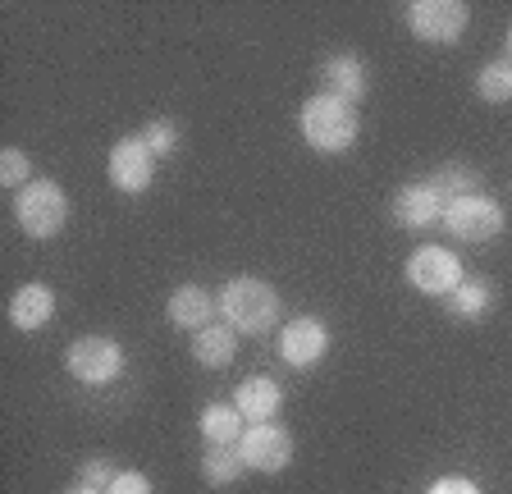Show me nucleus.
<instances>
[{
	"label": "nucleus",
	"mask_w": 512,
	"mask_h": 494,
	"mask_svg": "<svg viewBox=\"0 0 512 494\" xmlns=\"http://www.w3.org/2000/svg\"><path fill=\"white\" fill-rule=\"evenodd\" d=\"M69 494H101V490H87V485H74V490H69Z\"/></svg>",
	"instance_id": "obj_27"
},
{
	"label": "nucleus",
	"mask_w": 512,
	"mask_h": 494,
	"mask_svg": "<svg viewBox=\"0 0 512 494\" xmlns=\"http://www.w3.org/2000/svg\"><path fill=\"white\" fill-rule=\"evenodd\" d=\"M430 188H435L444 202H458V197L480 193V179H476V170H471V165L448 161V165H439V170L430 174Z\"/></svg>",
	"instance_id": "obj_18"
},
{
	"label": "nucleus",
	"mask_w": 512,
	"mask_h": 494,
	"mask_svg": "<svg viewBox=\"0 0 512 494\" xmlns=\"http://www.w3.org/2000/svg\"><path fill=\"white\" fill-rule=\"evenodd\" d=\"M215 312H220V298H211L202 284H179L170 293V302H165V316H170L174 330H192V334L215 325Z\"/></svg>",
	"instance_id": "obj_12"
},
{
	"label": "nucleus",
	"mask_w": 512,
	"mask_h": 494,
	"mask_svg": "<svg viewBox=\"0 0 512 494\" xmlns=\"http://www.w3.org/2000/svg\"><path fill=\"white\" fill-rule=\"evenodd\" d=\"M302 138H307L311 151H325V156H339L357 142V129H362V119H357V106L348 101L330 97V92H316V97L302 101Z\"/></svg>",
	"instance_id": "obj_1"
},
{
	"label": "nucleus",
	"mask_w": 512,
	"mask_h": 494,
	"mask_svg": "<svg viewBox=\"0 0 512 494\" xmlns=\"http://www.w3.org/2000/svg\"><path fill=\"white\" fill-rule=\"evenodd\" d=\"M220 316L229 330L238 334H266L279 321V293L275 284L256 280V275H238L220 289Z\"/></svg>",
	"instance_id": "obj_2"
},
{
	"label": "nucleus",
	"mask_w": 512,
	"mask_h": 494,
	"mask_svg": "<svg viewBox=\"0 0 512 494\" xmlns=\"http://www.w3.org/2000/svg\"><path fill=\"white\" fill-rule=\"evenodd\" d=\"M325 353H330V325L316 321V316H298V321L284 325V334H279V357H284L293 371L316 366Z\"/></svg>",
	"instance_id": "obj_10"
},
{
	"label": "nucleus",
	"mask_w": 512,
	"mask_h": 494,
	"mask_svg": "<svg viewBox=\"0 0 512 494\" xmlns=\"http://www.w3.org/2000/svg\"><path fill=\"white\" fill-rule=\"evenodd\" d=\"M138 138L151 147V156H156V161H170L174 151H179L183 133H179V124H174V119H151V124L138 133Z\"/></svg>",
	"instance_id": "obj_22"
},
{
	"label": "nucleus",
	"mask_w": 512,
	"mask_h": 494,
	"mask_svg": "<svg viewBox=\"0 0 512 494\" xmlns=\"http://www.w3.org/2000/svg\"><path fill=\"white\" fill-rule=\"evenodd\" d=\"M106 494H151V481L142 472H119Z\"/></svg>",
	"instance_id": "obj_25"
},
{
	"label": "nucleus",
	"mask_w": 512,
	"mask_h": 494,
	"mask_svg": "<svg viewBox=\"0 0 512 494\" xmlns=\"http://www.w3.org/2000/svg\"><path fill=\"white\" fill-rule=\"evenodd\" d=\"M490 307H494V293L485 289V284H476V280H462L458 289L448 293V312L458 316V321H485Z\"/></svg>",
	"instance_id": "obj_19"
},
{
	"label": "nucleus",
	"mask_w": 512,
	"mask_h": 494,
	"mask_svg": "<svg viewBox=\"0 0 512 494\" xmlns=\"http://www.w3.org/2000/svg\"><path fill=\"white\" fill-rule=\"evenodd\" d=\"M0 183H5V188H14V193H23V188H28V183H32L28 151H19V147L0 151Z\"/></svg>",
	"instance_id": "obj_23"
},
{
	"label": "nucleus",
	"mask_w": 512,
	"mask_h": 494,
	"mask_svg": "<svg viewBox=\"0 0 512 494\" xmlns=\"http://www.w3.org/2000/svg\"><path fill=\"white\" fill-rule=\"evenodd\" d=\"M64 366L78 385H110V380L124 376V348L106 334H83L64 348Z\"/></svg>",
	"instance_id": "obj_4"
},
{
	"label": "nucleus",
	"mask_w": 512,
	"mask_h": 494,
	"mask_svg": "<svg viewBox=\"0 0 512 494\" xmlns=\"http://www.w3.org/2000/svg\"><path fill=\"white\" fill-rule=\"evenodd\" d=\"M426 494H480V485L467 481V476H444V481H435Z\"/></svg>",
	"instance_id": "obj_26"
},
{
	"label": "nucleus",
	"mask_w": 512,
	"mask_h": 494,
	"mask_svg": "<svg viewBox=\"0 0 512 494\" xmlns=\"http://www.w3.org/2000/svg\"><path fill=\"white\" fill-rule=\"evenodd\" d=\"M444 197L430 188V179H416L407 183V188H398L394 197V220L403 229H416V234H426V229L444 225Z\"/></svg>",
	"instance_id": "obj_11"
},
{
	"label": "nucleus",
	"mask_w": 512,
	"mask_h": 494,
	"mask_svg": "<svg viewBox=\"0 0 512 494\" xmlns=\"http://www.w3.org/2000/svg\"><path fill=\"white\" fill-rule=\"evenodd\" d=\"M238 353V330H229L224 321L206 325V330L192 334V357L206 366V371H224Z\"/></svg>",
	"instance_id": "obj_16"
},
{
	"label": "nucleus",
	"mask_w": 512,
	"mask_h": 494,
	"mask_svg": "<svg viewBox=\"0 0 512 494\" xmlns=\"http://www.w3.org/2000/svg\"><path fill=\"white\" fill-rule=\"evenodd\" d=\"M320 74H325V92H330V97L348 101V106H357V101L366 97V65H362V55H352V51L330 55Z\"/></svg>",
	"instance_id": "obj_14"
},
{
	"label": "nucleus",
	"mask_w": 512,
	"mask_h": 494,
	"mask_svg": "<svg viewBox=\"0 0 512 494\" xmlns=\"http://www.w3.org/2000/svg\"><path fill=\"white\" fill-rule=\"evenodd\" d=\"M238 458H243L247 472H284L288 462H293V435L275 421H256V426L243 430V440H238Z\"/></svg>",
	"instance_id": "obj_7"
},
{
	"label": "nucleus",
	"mask_w": 512,
	"mask_h": 494,
	"mask_svg": "<svg viewBox=\"0 0 512 494\" xmlns=\"http://www.w3.org/2000/svg\"><path fill=\"white\" fill-rule=\"evenodd\" d=\"M110 183H115L119 193L138 197L151 188V179H156V156H151V147L142 138H119L115 147H110V165H106Z\"/></svg>",
	"instance_id": "obj_9"
},
{
	"label": "nucleus",
	"mask_w": 512,
	"mask_h": 494,
	"mask_svg": "<svg viewBox=\"0 0 512 494\" xmlns=\"http://www.w3.org/2000/svg\"><path fill=\"white\" fill-rule=\"evenodd\" d=\"M197 430H202L206 444H220V449H238L243 440V412L234 403H206L202 417H197Z\"/></svg>",
	"instance_id": "obj_17"
},
{
	"label": "nucleus",
	"mask_w": 512,
	"mask_h": 494,
	"mask_svg": "<svg viewBox=\"0 0 512 494\" xmlns=\"http://www.w3.org/2000/svg\"><path fill=\"white\" fill-rule=\"evenodd\" d=\"M508 55H512V28H508Z\"/></svg>",
	"instance_id": "obj_28"
},
{
	"label": "nucleus",
	"mask_w": 512,
	"mask_h": 494,
	"mask_svg": "<svg viewBox=\"0 0 512 494\" xmlns=\"http://www.w3.org/2000/svg\"><path fill=\"white\" fill-rule=\"evenodd\" d=\"M471 23V10L462 0H412L407 5V28L416 42L430 46H453Z\"/></svg>",
	"instance_id": "obj_5"
},
{
	"label": "nucleus",
	"mask_w": 512,
	"mask_h": 494,
	"mask_svg": "<svg viewBox=\"0 0 512 494\" xmlns=\"http://www.w3.org/2000/svg\"><path fill=\"white\" fill-rule=\"evenodd\" d=\"M14 220L28 238H55L69 220V197H64L60 183L32 179L23 193H14Z\"/></svg>",
	"instance_id": "obj_3"
},
{
	"label": "nucleus",
	"mask_w": 512,
	"mask_h": 494,
	"mask_svg": "<svg viewBox=\"0 0 512 494\" xmlns=\"http://www.w3.org/2000/svg\"><path fill=\"white\" fill-rule=\"evenodd\" d=\"M407 280H412V289L430 293V298H448L462 284V261L448 247L426 243L407 257Z\"/></svg>",
	"instance_id": "obj_8"
},
{
	"label": "nucleus",
	"mask_w": 512,
	"mask_h": 494,
	"mask_svg": "<svg viewBox=\"0 0 512 494\" xmlns=\"http://www.w3.org/2000/svg\"><path fill=\"white\" fill-rule=\"evenodd\" d=\"M243 458H238V449H220V444H206L202 453V481L215 485V490H224V485H234L238 476H243Z\"/></svg>",
	"instance_id": "obj_20"
},
{
	"label": "nucleus",
	"mask_w": 512,
	"mask_h": 494,
	"mask_svg": "<svg viewBox=\"0 0 512 494\" xmlns=\"http://www.w3.org/2000/svg\"><path fill=\"white\" fill-rule=\"evenodd\" d=\"M234 408L243 412L247 426H256V421H275L279 408H284V389H279L270 376H247L234 394Z\"/></svg>",
	"instance_id": "obj_13"
},
{
	"label": "nucleus",
	"mask_w": 512,
	"mask_h": 494,
	"mask_svg": "<svg viewBox=\"0 0 512 494\" xmlns=\"http://www.w3.org/2000/svg\"><path fill=\"white\" fill-rule=\"evenodd\" d=\"M51 316H55V293L46 284H23L10 298L14 330H42V325H51Z\"/></svg>",
	"instance_id": "obj_15"
},
{
	"label": "nucleus",
	"mask_w": 512,
	"mask_h": 494,
	"mask_svg": "<svg viewBox=\"0 0 512 494\" xmlns=\"http://www.w3.org/2000/svg\"><path fill=\"white\" fill-rule=\"evenodd\" d=\"M115 476H119L115 462H106V458H92V462L83 467V485H87V490H101V494L115 485Z\"/></svg>",
	"instance_id": "obj_24"
},
{
	"label": "nucleus",
	"mask_w": 512,
	"mask_h": 494,
	"mask_svg": "<svg viewBox=\"0 0 512 494\" xmlns=\"http://www.w3.org/2000/svg\"><path fill=\"white\" fill-rule=\"evenodd\" d=\"M503 225H508L503 206L494 202V197H485V193L458 197V202L444 206V229L453 238H462V243H490V238L503 234Z\"/></svg>",
	"instance_id": "obj_6"
},
{
	"label": "nucleus",
	"mask_w": 512,
	"mask_h": 494,
	"mask_svg": "<svg viewBox=\"0 0 512 494\" xmlns=\"http://www.w3.org/2000/svg\"><path fill=\"white\" fill-rule=\"evenodd\" d=\"M476 92L485 101H494V106H503V101H512V60H494V65L480 69L476 78Z\"/></svg>",
	"instance_id": "obj_21"
}]
</instances>
